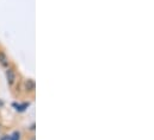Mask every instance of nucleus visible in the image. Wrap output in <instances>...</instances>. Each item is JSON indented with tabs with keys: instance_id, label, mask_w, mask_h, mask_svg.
Listing matches in <instances>:
<instances>
[{
	"instance_id": "1",
	"label": "nucleus",
	"mask_w": 154,
	"mask_h": 140,
	"mask_svg": "<svg viewBox=\"0 0 154 140\" xmlns=\"http://www.w3.org/2000/svg\"><path fill=\"white\" fill-rule=\"evenodd\" d=\"M6 76H7V81H8V83L12 84V83L14 82V80H16L14 72H13L12 70H7V71H6Z\"/></svg>"
},
{
	"instance_id": "2",
	"label": "nucleus",
	"mask_w": 154,
	"mask_h": 140,
	"mask_svg": "<svg viewBox=\"0 0 154 140\" xmlns=\"http://www.w3.org/2000/svg\"><path fill=\"white\" fill-rule=\"evenodd\" d=\"M25 87H26L28 90H34L35 89V82L32 80H28L25 82Z\"/></svg>"
},
{
	"instance_id": "3",
	"label": "nucleus",
	"mask_w": 154,
	"mask_h": 140,
	"mask_svg": "<svg viewBox=\"0 0 154 140\" xmlns=\"http://www.w3.org/2000/svg\"><path fill=\"white\" fill-rule=\"evenodd\" d=\"M0 62H1L2 66H6V63H7V58L2 52H0Z\"/></svg>"
},
{
	"instance_id": "4",
	"label": "nucleus",
	"mask_w": 154,
	"mask_h": 140,
	"mask_svg": "<svg viewBox=\"0 0 154 140\" xmlns=\"http://www.w3.org/2000/svg\"><path fill=\"white\" fill-rule=\"evenodd\" d=\"M32 140H34V139H32Z\"/></svg>"
}]
</instances>
